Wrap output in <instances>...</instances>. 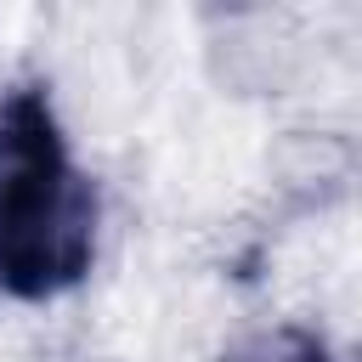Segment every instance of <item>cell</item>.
Masks as SVG:
<instances>
[{
  "mask_svg": "<svg viewBox=\"0 0 362 362\" xmlns=\"http://www.w3.org/2000/svg\"><path fill=\"white\" fill-rule=\"evenodd\" d=\"M96 192L74 170L57 113L40 90L0 107V288L51 300L90 272Z\"/></svg>",
  "mask_w": 362,
  "mask_h": 362,
  "instance_id": "cell-1",
  "label": "cell"
},
{
  "mask_svg": "<svg viewBox=\"0 0 362 362\" xmlns=\"http://www.w3.org/2000/svg\"><path fill=\"white\" fill-rule=\"evenodd\" d=\"M226 362H328V351L305 328H272V334H255L249 345H238Z\"/></svg>",
  "mask_w": 362,
  "mask_h": 362,
  "instance_id": "cell-2",
  "label": "cell"
}]
</instances>
